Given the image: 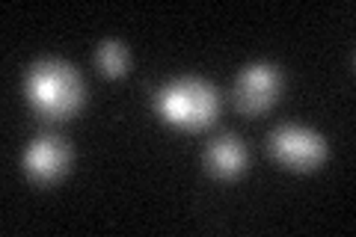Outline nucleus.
<instances>
[{
  "mask_svg": "<svg viewBox=\"0 0 356 237\" xmlns=\"http://www.w3.org/2000/svg\"><path fill=\"white\" fill-rule=\"evenodd\" d=\"M27 98L44 119H65L83 104V81L69 63L42 60L27 74Z\"/></svg>",
  "mask_w": 356,
  "mask_h": 237,
  "instance_id": "1",
  "label": "nucleus"
},
{
  "mask_svg": "<svg viewBox=\"0 0 356 237\" xmlns=\"http://www.w3.org/2000/svg\"><path fill=\"white\" fill-rule=\"evenodd\" d=\"M220 110L217 89L199 77H178L158 92V113L175 128L199 131L214 122Z\"/></svg>",
  "mask_w": 356,
  "mask_h": 237,
  "instance_id": "2",
  "label": "nucleus"
},
{
  "mask_svg": "<svg viewBox=\"0 0 356 237\" xmlns=\"http://www.w3.org/2000/svg\"><path fill=\"white\" fill-rule=\"evenodd\" d=\"M270 152L291 169H315L327 161V142L321 133L297 125H285L270 133Z\"/></svg>",
  "mask_w": 356,
  "mask_h": 237,
  "instance_id": "3",
  "label": "nucleus"
},
{
  "mask_svg": "<svg viewBox=\"0 0 356 237\" xmlns=\"http://www.w3.org/2000/svg\"><path fill=\"white\" fill-rule=\"evenodd\" d=\"M235 98H238V107L247 110V113H261L280 98V69L276 65H250L247 72L238 77V86H235Z\"/></svg>",
  "mask_w": 356,
  "mask_h": 237,
  "instance_id": "4",
  "label": "nucleus"
},
{
  "mask_svg": "<svg viewBox=\"0 0 356 237\" xmlns=\"http://www.w3.org/2000/svg\"><path fill=\"white\" fill-rule=\"evenodd\" d=\"M69 166V145L60 137H39L24 154V169L33 181L48 184L57 181Z\"/></svg>",
  "mask_w": 356,
  "mask_h": 237,
  "instance_id": "5",
  "label": "nucleus"
},
{
  "mask_svg": "<svg viewBox=\"0 0 356 237\" xmlns=\"http://www.w3.org/2000/svg\"><path fill=\"white\" fill-rule=\"evenodd\" d=\"M205 163L211 169V175L217 178H235L243 172L247 166V152L238 142V137H217L208 145L205 152Z\"/></svg>",
  "mask_w": 356,
  "mask_h": 237,
  "instance_id": "6",
  "label": "nucleus"
},
{
  "mask_svg": "<svg viewBox=\"0 0 356 237\" xmlns=\"http://www.w3.org/2000/svg\"><path fill=\"white\" fill-rule=\"evenodd\" d=\"M98 65L107 77H122L128 69V54L119 42H102L98 44Z\"/></svg>",
  "mask_w": 356,
  "mask_h": 237,
  "instance_id": "7",
  "label": "nucleus"
}]
</instances>
